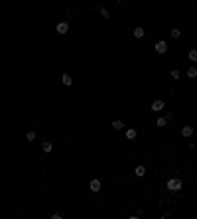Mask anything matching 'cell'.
I'll return each instance as SVG.
<instances>
[{
    "label": "cell",
    "mask_w": 197,
    "mask_h": 219,
    "mask_svg": "<svg viewBox=\"0 0 197 219\" xmlns=\"http://www.w3.org/2000/svg\"><path fill=\"white\" fill-rule=\"evenodd\" d=\"M166 188H168L169 191H179L183 188V182L179 180V178H169L168 184H166Z\"/></svg>",
    "instance_id": "6da1fadb"
},
{
    "label": "cell",
    "mask_w": 197,
    "mask_h": 219,
    "mask_svg": "<svg viewBox=\"0 0 197 219\" xmlns=\"http://www.w3.org/2000/svg\"><path fill=\"white\" fill-rule=\"evenodd\" d=\"M154 49H156V53H166L168 52V43H166L164 40H162V42H156Z\"/></svg>",
    "instance_id": "7a4b0ae2"
},
{
    "label": "cell",
    "mask_w": 197,
    "mask_h": 219,
    "mask_svg": "<svg viewBox=\"0 0 197 219\" xmlns=\"http://www.w3.org/2000/svg\"><path fill=\"white\" fill-rule=\"evenodd\" d=\"M55 32L61 34V36H63V34H67V32H69V24H67V22H59V24L55 26Z\"/></svg>",
    "instance_id": "3957f363"
},
{
    "label": "cell",
    "mask_w": 197,
    "mask_h": 219,
    "mask_svg": "<svg viewBox=\"0 0 197 219\" xmlns=\"http://www.w3.org/2000/svg\"><path fill=\"white\" fill-rule=\"evenodd\" d=\"M164 107H166V103L162 99H156L154 103H152V111H164Z\"/></svg>",
    "instance_id": "277c9868"
},
{
    "label": "cell",
    "mask_w": 197,
    "mask_h": 219,
    "mask_svg": "<svg viewBox=\"0 0 197 219\" xmlns=\"http://www.w3.org/2000/svg\"><path fill=\"white\" fill-rule=\"evenodd\" d=\"M89 188H91V191H101V180H97V178H95V180H91V184H89Z\"/></svg>",
    "instance_id": "5b68a950"
},
{
    "label": "cell",
    "mask_w": 197,
    "mask_h": 219,
    "mask_svg": "<svg viewBox=\"0 0 197 219\" xmlns=\"http://www.w3.org/2000/svg\"><path fill=\"white\" fill-rule=\"evenodd\" d=\"M132 36H134V38H138V40H140V38H144V36H146V30L138 26V28H134V30H132Z\"/></svg>",
    "instance_id": "8992f818"
},
{
    "label": "cell",
    "mask_w": 197,
    "mask_h": 219,
    "mask_svg": "<svg viewBox=\"0 0 197 219\" xmlns=\"http://www.w3.org/2000/svg\"><path fill=\"white\" fill-rule=\"evenodd\" d=\"M61 83H63L65 87L73 85V77H71V75H67V73H63V75H61Z\"/></svg>",
    "instance_id": "52a82bcc"
},
{
    "label": "cell",
    "mask_w": 197,
    "mask_h": 219,
    "mask_svg": "<svg viewBox=\"0 0 197 219\" xmlns=\"http://www.w3.org/2000/svg\"><path fill=\"white\" fill-rule=\"evenodd\" d=\"M134 176L144 178V176H146V166H136V170H134Z\"/></svg>",
    "instance_id": "ba28073f"
},
{
    "label": "cell",
    "mask_w": 197,
    "mask_h": 219,
    "mask_svg": "<svg viewBox=\"0 0 197 219\" xmlns=\"http://www.w3.org/2000/svg\"><path fill=\"white\" fill-rule=\"evenodd\" d=\"M187 57H189V61H193V63H197V49H189V53H187Z\"/></svg>",
    "instance_id": "9c48e42d"
},
{
    "label": "cell",
    "mask_w": 197,
    "mask_h": 219,
    "mask_svg": "<svg viewBox=\"0 0 197 219\" xmlns=\"http://www.w3.org/2000/svg\"><path fill=\"white\" fill-rule=\"evenodd\" d=\"M181 134H183V136H191V134H193V126H183Z\"/></svg>",
    "instance_id": "30bf717a"
},
{
    "label": "cell",
    "mask_w": 197,
    "mask_h": 219,
    "mask_svg": "<svg viewBox=\"0 0 197 219\" xmlns=\"http://www.w3.org/2000/svg\"><path fill=\"white\" fill-rule=\"evenodd\" d=\"M136 130H134V129H128L126 130V138H128V140H134V138H136Z\"/></svg>",
    "instance_id": "8fae6325"
},
{
    "label": "cell",
    "mask_w": 197,
    "mask_h": 219,
    "mask_svg": "<svg viewBox=\"0 0 197 219\" xmlns=\"http://www.w3.org/2000/svg\"><path fill=\"white\" fill-rule=\"evenodd\" d=\"M187 77H189V79H195V77H197V69H195V67H189V69H187Z\"/></svg>",
    "instance_id": "7c38bea8"
},
{
    "label": "cell",
    "mask_w": 197,
    "mask_h": 219,
    "mask_svg": "<svg viewBox=\"0 0 197 219\" xmlns=\"http://www.w3.org/2000/svg\"><path fill=\"white\" fill-rule=\"evenodd\" d=\"M113 126H114V130H122L124 129V123H122V120H114Z\"/></svg>",
    "instance_id": "4fadbf2b"
},
{
    "label": "cell",
    "mask_w": 197,
    "mask_h": 219,
    "mask_svg": "<svg viewBox=\"0 0 197 219\" xmlns=\"http://www.w3.org/2000/svg\"><path fill=\"white\" fill-rule=\"evenodd\" d=\"M99 12H101V16H103L104 20H107V18H110V14H108V10L104 8V6H101V10H99Z\"/></svg>",
    "instance_id": "5bb4252c"
},
{
    "label": "cell",
    "mask_w": 197,
    "mask_h": 219,
    "mask_svg": "<svg viewBox=\"0 0 197 219\" xmlns=\"http://www.w3.org/2000/svg\"><path fill=\"white\" fill-rule=\"evenodd\" d=\"M156 124H158V126H166V124H168V119H166V117H160V119L156 120Z\"/></svg>",
    "instance_id": "9a60e30c"
},
{
    "label": "cell",
    "mask_w": 197,
    "mask_h": 219,
    "mask_svg": "<svg viewBox=\"0 0 197 219\" xmlns=\"http://www.w3.org/2000/svg\"><path fill=\"white\" fill-rule=\"evenodd\" d=\"M42 148H43V152H51V148H53V146H51V142H43Z\"/></svg>",
    "instance_id": "2e32d148"
},
{
    "label": "cell",
    "mask_w": 197,
    "mask_h": 219,
    "mask_svg": "<svg viewBox=\"0 0 197 219\" xmlns=\"http://www.w3.org/2000/svg\"><path fill=\"white\" fill-rule=\"evenodd\" d=\"M169 34H172V38H174V40H178L179 36H181V32H179L178 28H174V30H172V32H169Z\"/></svg>",
    "instance_id": "e0dca14e"
},
{
    "label": "cell",
    "mask_w": 197,
    "mask_h": 219,
    "mask_svg": "<svg viewBox=\"0 0 197 219\" xmlns=\"http://www.w3.org/2000/svg\"><path fill=\"white\" fill-rule=\"evenodd\" d=\"M26 138H28L30 142H32V140H36V132H34V130H30V132L26 134Z\"/></svg>",
    "instance_id": "ac0fdd59"
},
{
    "label": "cell",
    "mask_w": 197,
    "mask_h": 219,
    "mask_svg": "<svg viewBox=\"0 0 197 219\" xmlns=\"http://www.w3.org/2000/svg\"><path fill=\"white\" fill-rule=\"evenodd\" d=\"M169 75H172V79H179V71H178V69H174Z\"/></svg>",
    "instance_id": "d6986e66"
},
{
    "label": "cell",
    "mask_w": 197,
    "mask_h": 219,
    "mask_svg": "<svg viewBox=\"0 0 197 219\" xmlns=\"http://www.w3.org/2000/svg\"><path fill=\"white\" fill-rule=\"evenodd\" d=\"M166 119L172 120V119H174V113H169V111H168V113H166Z\"/></svg>",
    "instance_id": "ffe728a7"
},
{
    "label": "cell",
    "mask_w": 197,
    "mask_h": 219,
    "mask_svg": "<svg viewBox=\"0 0 197 219\" xmlns=\"http://www.w3.org/2000/svg\"><path fill=\"white\" fill-rule=\"evenodd\" d=\"M51 217H53V219H63V215H61V213H53Z\"/></svg>",
    "instance_id": "44dd1931"
}]
</instances>
